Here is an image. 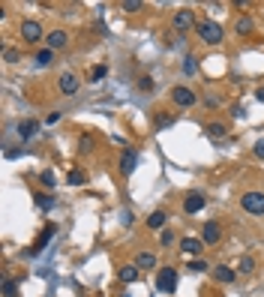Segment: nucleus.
Masks as SVG:
<instances>
[{
	"label": "nucleus",
	"instance_id": "34",
	"mask_svg": "<svg viewBox=\"0 0 264 297\" xmlns=\"http://www.w3.org/2000/svg\"><path fill=\"white\" fill-rule=\"evenodd\" d=\"M252 153H255L258 159H264V138L258 141V144H255V147H252Z\"/></svg>",
	"mask_w": 264,
	"mask_h": 297
},
{
	"label": "nucleus",
	"instance_id": "27",
	"mask_svg": "<svg viewBox=\"0 0 264 297\" xmlns=\"http://www.w3.org/2000/svg\"><path fill=\"white\" fill-rule=\"evenodd\" d=\"M171 123H174L171 114H156V129H165V126H171Z\"/></svg>",
	"mask_w": 264,
	"mask_h": 297
},
{
	"label": "nucleus",
	"instance_id": "16",
	"mask_svg": "<svg viewBox=\"0 0 264 297\" xmlns=\"http://www.w3.org/2000/svg\"><path fill=\"white\" fill-rule=\"evenodd\" d=\"M234 30L240 33V36H249V33L255 30V24H252V18H249V15H237V21H234Z\"/></svg>",
	"mask_w": 264,
	"mask_h": 297
},
{
	"label": "nucleus",
	"instance_id": "3",
	"mask_svg": "<svg viewBox=\"0 0 264 297\" xmlns=\"http://www.w3.org/2000/svg\"><path fill=\"white\" fill-rule=\"evenodd\" d=\"M156 288L162 294H174V288H177V270L174 267H162L156 273Z\"/></svg>",
	"mask_w": 264,
	"mask_h": 297
},
{
	"label": "nucleus",
	"instance_id": "33",
	"mask_svg": "<svg viewBox=\"0 0 264 297\" xmlns=\"http://www.w3.org/2000/svg\"><path fill=\"white\" fill-rule=\"evenodd\" d=\"M39 180H42V186H45V189H54V177H51L48 171H45V174H42Z\"/></svg>",
	"mask_w": 264,
	"mask_h": 297
},
{
	"label": "nucleus",
	"instance_id": "37",
	"mask_svg": "<svg viewBox=\"0 0 264 297\" xmlns=\"http://www.w3.org/2000/svg\"><path fill=\"white\" fill-rule=\"evenodd\" d=\"M255 99H258V102H264V84L258 87V90H255Z\"/></svg>",
	"mask_w": 264,
	"mask_h": 297
},
{
	"label": "nucleus",
	"instance_id": "10",
	"mask_svg": "<svg viewBox=\"0 0 264 297\" xmlns=\"http://www.w3.org/2000/svg\"><path fill=\"white\" fill-rule=\"evenodd\" d=\"M195 24V12L192 9H180V12H174V27L177 30H189Z\"/></svg>",
	"mask_w": 264,
	"mask_h": 297
},
{
	"label": "nucleus",
	"instance_id": "5",
	"mask_svg": "<svg viewBox=\"0 0 264 297\" xmlns=\"http://www.w3.org/2000/svg\"><path fill=\"white\" fill-rule=\"evenodd\" d=\"M201 249H204V240H201V237H183V240H180V252L186 255V261H189V258H198Z\"/></svg>",
	"mask_w": 264,
	"mask_h": 297
},
{
	"label": "nucleus",
	"instance_id": "2",
	"mask_svg": "<svg viewBox=\"0 0 264 297\" xmlns=\"http://www.w3.org/2000/svg\"><path fill=\"white\" fill-rule=\"evenodd\" d=\"M240 207H243L249 216H264V192H243Z\"/></svg>",
	"mask_w": 264,
	"mask_h": 297
},
{
	"label": "nucleus",
	"instance_id": "30",
	"mask_svg": "<svg viewBox=\"0 0 264 297\" xmlns=\"http://www.w3.org/2000/svg\"><path fill=\"white\" fill-rule=\"evenodd\" d=\"M159 243H162V246H168V243H174V234H171L168 228H165V231H159Z\"/></svg>",
	"mask_w": 264,
	"mask_h": 297
},
{
	"label": "nucleus",
	"instance_id": "35",
	"mask_svg": "<svg viewBox=\"0 0 264 297\" xmlns=\"http://www.w3.org/2000/svg\"><path fill=\"white\" fill-rule=\"evenodd\" d=\"M93 147V141H90V135H81V150H90Z\"/></svg>",
	"mask_w": 264,
	"mask_h": 297
},
{
	"label": "nucleus",
	"instance_id": "28",
	"mask_svg": "<svg viewBox=\"0 0 264 297\" xmlns=\"http://www.w3.org/2000/svg\"><path fill=\"white\" fill-rule=\"evenodd\" d=\"M120 9H126V12H135V9H141V0H123V3H120Z\"/></svg>",
	"mask_w": 264,
	"mask_h": 297
},
{
	"label": "nucleus",
	"instance_id": "8",
	"mask_svg": "<svg viewBox=\"0 0 264 297\" xmlns=\"http://www.w3.org/2000/svg\"><path fill=\"white\" fill-rule=\"evenodd\" d=\"M204 204H207V198L201 195V192H189V195L183 198V210H186V213H201Z\"/></svg>",
	"mask_w": 264,
	"mask_h": 297
},
{
	"label": "nucleus",
	"instance_id": "13",
	"mask_svg": "<svg viewBox=\"0 0 264 297\" xmlns=\"http://www.w3.org/2000/svg\"><path fill=\"white\" fill-rule=\"evenodd\" d=\"M213 279L222 282V285H228V282L237 279V270H231V267H225V264H216V267H213Z\"/></svg>",
	"mask_w": 264,
	"mask_h": 297
},
{
	"label": "nucleus",
	"instance_id": "26",
	"mask_svg": "<svg viewBox=\"0 0 264 297\" xmlns=\"http://www.w3.org/2000/svg\"><path fill=\"white\" fill-rule=\"evenodd\" d=\"M18 294V285L12 279H3V297H15Z\"/></svg>",
	"mask_w": 264,
	"mask_h": 297
},
{
	"label": "nucleus",
	"instance_id": "7",
	"mask_svg": "<svg viewBox=\"0 0 264 297\" xmlns=\"http://www.w3.org/2000/svg\"><path fill=\"white\" fill-rule=\"evenodd\" d=\"M201 240H204V246H216V243L222 240V228H219L216 222L201 225Z\"/></svg>",
	"mask_w": 264,
	"mask_h": 297
},
{
	"label": "nucleus",
	"instance_id": "21",
	"mask_svg": "<svg viewBox=\"0 0 264 297\" xmlns=\"http://www.w3.org/2000/svg\"><path fill=\"white\" fill-rule=\"evenodd\" d=\"M33 201H36V207H39V210H51V207H54V198H51V195H42V192H36V195H33Z\"/></svg>",
	"mask_w": 264,
	"mask_h": 297
},
{
	"label": "nucleus",
	"instance_id": "32",
	"mask_svg": "<svg viewBox=\"0 0 264 297\" xmlns=\"http://www.w3.org/2000/svg\"><path fill=\"white\" fill-rule=\"evenodd\" d=\"M3 57H6V63H15V60H18V51H15V48H6Z\"/></svg>",
	"mask_w": 264,
	"mask_h": 297
},
{
	"label": "nucleus",
	"instance_id": "25",
	"mask_svg": "<svg viewBox=\"0 0 264 297\" xmlns=\"http://www.w3.org/2000/svg\"><path fill=\"white\" fill-rule=\"evenodd\" d=\"M69 183H72V186H84V183H87L84 171H78V168H75V171H69Z\"/></svg>",
	"mask_w": 264,
	"mask_h": 297
},
{
	"label": "nucleus",
	"instance_id": "18",
	"mask_svg": "<svg viewBox=\"0 0 264 297\" xmlns=\"http://www.w3.org/2000/svg\"><path fill=\"white\" fill-rule=\"evenodd\" d=\"M117 276H120V282H135V279L141 276V270H138L135 264H126V267H120V273H117Z\"/></svg>",
	"mask_w": 264,
	"mask_h": 297
},
{
	"label": "nucleus",
	"instance_id": "12",
	"mask_svg": "<svg viewBox=\"0 0 264 297\" xmlns=\"http://www.w3.org/2000/svg\"><path fill=\"white\" fill-rule=\"evenodd\" d=\"M54 237V225H45V231H39V237H36V243L30 246V255H39L45 246H48V240Z\"/></svg>",
	"mask_w": 264,
	"mask_h": 297
},
{
	"label": "nucleus",
	"instance_id": "36",
	"mask_svg": "<svg viewBox=\"0 0 264 297\" xmlns=\"http://www.w3.org/2000/svg\"><path fill=\"white\" fill-rule=\"evenodd\" d=\"M141 90H153V81L150 78H141Z\"/></svg>",
	"mask_w": 264,
	"mask_h": 297
},
{
	"label": "nucleus",
	"instance_id": "24",
	"mask_svg": "<svg viewBox=\"0 0 264 297\" xmlns=\"http://www.w3.org/2000/svg\"><path fill=\"white\" fill-rule=\"evenodd\" d=\"M255 270V261L249 258V255H243L240 261H237V273H252Z\"/></svg>",
	"mask_w": 264,
	"mask_h": 297
},
{
	"label": "nucleus",
	"instance_id": "14",
	"mask_svg": "<svg viewBox=\"0 0 264 297\" xmlns=\"http://www.w3.org/2000/svg\"><path fill=\"white\" fill-rule=\"evenodd\" d=\"M135 267H138V270H153V267H156V255H153V252H138V255H135Z\"/></svg>",
	"mask_w": 264,
	"mask_h": 297
},
{
	"label": "nucleus",
	"instance_id": "17",
	"mask_svg": "<svg viewBox=\"0 0 264 297\" xmlns=\"http://www.w3.org/2000/svg\"><path fill=\"white\" fill-rule=\"evenodd\" d=\"M165 222H168V213H165V210H153V213L147 216V228H162Z\"/></svg>",
	"mask_w": 264,
	"mask_h": 297
},
{
	"label": "nucleus",
	"instance_id": "20",
	"mask_svg": "<svg viewBox=\"0 0 264 297\" xmlns=\"http://www.w3.org/2000/svg\"><path fill=\"white\" fill-rule=\"evenodd\" d=\"M36 129H39L36 120H21V123H18V135H21V138H30Z\"/></svg>",
	"mask_w": 264,
	"mask_h": 297
},
{
	"label": "nucleus",
	"instance_id": "23",
	"mask_svg": "<svg viewBox=\"0 0 264 297\" xmlns=\"http://www.w3.org/2000/svg\"><path fill=\"white\" fill-rule=\"evenodd\" d=\"M51 60H54V51H51V48H39V51H36V63L39 66H48Z\"/></svg>",
	"mask_w": 264,
	"mask_h": 297
},
{
	"label": "nucleus",
	"instance_id": "11",
	"mask_svg": "<svg viewBox=\"0 0 264 297\" xmlns=\"http://www.w3.org/2000/svg\"><path fill=\"white\" fill-rule=\"evenodd\" d=\"M57 87H60V93L72 96V93H78V78H75L72 72H63V75L57 78Z\"/></svg>",
	"mask_w": 264,
	"mask_h": 297
},
{
	"label": "nucleus",
	"instance_id": "15",
	"mask_svg": "<svg viewBox=\"0 0 264 297\" xmlns=\"http://www.w3.org/2000/svg\"><path fill=\"white\" fill-rule=\"evenodd\" d=\"M135 165H138V153H135V150H126V153L120 156V171H123V174H132Z\"/></svg>",
	"mask_w": 264,
	"mask_h": 297
},
{
	"label": "nucleus",
	"instance_id": "6",
	"mask_svg": "<svg viewBox=\"0 0 264 297\" xmlns=\"http://www.w3.org/2000/svg\"><path fill=\"white\" fill-rule=\"evenodd\" d=\"M21 36H24V42L36 45L45 33H42V24H39V21H21Z\"/></svg>",
	"mask_w": 264,
	"mask_h": 297
},
{
	"label": "nucleus",
	"instance_id": "19",
	"mask_svg": "<svg viewBox=\"0 0 264 297\" xmlns=\"http://www.w3.org/2000/svg\"><path fill=\"white\" fill-rule=\"evenodd\" d=\"M180 69H183V75H195L198 72V57L195 54H186L183 63H180Z\"/></svg>",
	"mask_w": 264,
	"mask_h": 297
},
{
	"label": "nucleus",
	"instance_id": "9",
	"mask_svg": "<svg viewBox=\"0 0 264 297\" xmlns=\"http://www.w3.org/2000/svg\"><path fill=\"white\" fill-rule=\"evenodd\" d=\"M66 42H69L66 30H51V33H45V48H51V51H57V48H66Z\"/></svg>",
	"mask_w": 264,
	"mask_h": 297
},
{
	"label": "nucleus",
	"instance_id": "4",
	"mask_svg": "<svg viewBox=\"0 0 264 297\" xmlns=\"http://www.w3.org/2000/svg\"><path fill=\"white\" fill-rule=\"evenodd\" d=\"M171 102H174L177 108H192V105L198 102V96H195V90H189V87L180 84V87L171 90Z\"/></svg>",
	"mask_w": 264,
	"mask_h": 297
},
{
	"label": "nucleus",
	"instance_id": "29",
	"mask_svg": "<svg viewBox=\"0 0 264 297\" xmlns=\"http://www.w3.org/2000/svg\"><path fill=\"white\" fill-rule=\"evenodd\" d=\"M189 270H195V273H204V270H207V264L201 261V258H192V261H189Z\"/></svg>",
	"mask_w": 264,
	"mask_h": 297
},
{
	"label": "nucleus",
	"instance_id": "1",
	"mask_svg": "<svg viewBox=\"0 0 264 297\" xmlns=\"http://www.w3.org/2000/svg\"><path fill=\"white\" fill-rule=\"evenodd\" d=\"M198 36H201V42H207V45H219L225 36H222V27L216 24V21H201L195 27Z\"/></svg>",
	"mask_w": 264,
	"mask_h": 297
},
{
	"label": "nucleus",
	"instance_id": "31",
	"mask_svg": "<svg viewBox=\"0 0 264 297\" xmlns=\"http://www.w3.org/2000/svg\"><path fill=\"white\" fill-rule=\"evenodd\" d=\"M102 75H105V66H93V69H90V81H99Z\"/></svg>",
	"mask_w": 264,
	"mask_h": 297
},
{
	"label": "nucleus",
	"instance_id": "22",
	"mask_svg": "<svg viewBox=\"0 0 264 297\" xmlns=\"http://www.w3.org/2000/svg\"><path fill=\"white\" fill-rule=\"evenodd\" d=\"M204 132H207L210 138H222L228 129H225V123H207V126H204Z\"/></svg>",
	"mask_w": 264,
	"mask_h": 297
}]
</instances>
